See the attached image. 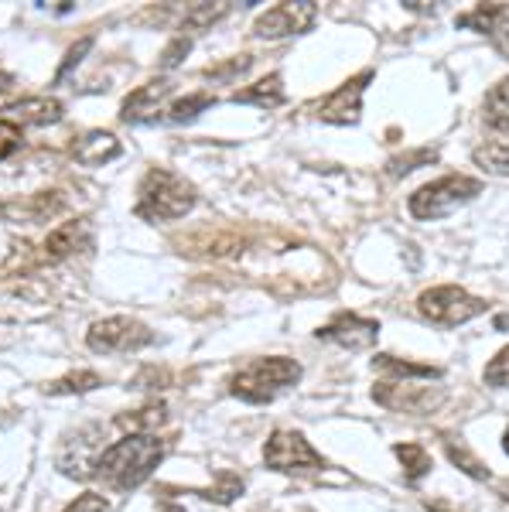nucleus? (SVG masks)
<instances>
[{"label": "nucleus", "mask_w": 509, "mask_h": 512, "mask_svg": "<svg viewBox=\"0 0 509 512\" xmlns=\"http://www.w3.org/2000/svg\"><path fill=\"white\" fill-rule=\"evenodd\" d=\"M164 454H168V444L158 441L154 434H127L123 441L110 444L100 454L96 478H100L106 489L130 492L147 482V475L161 465Z\"/></svg>", "instance_id": "1"}, {"label": "nucleus", "mask_w": 509, "mask_h": 512, "mask_svg": "<svg viewBox=\"0 0 509 512\" xmlns=\"http://www.w3.org/2000/svg\"><path fill=\"white\" fill-rule=\"evenodd\" d=\"M195 209V188L168 168H151L137 192V216L147 222H171Z\"/></svg>", "instance_id": "2"}, {"label": "nucleus", "mask_w": 509, "mask_h": 512, "mask_svg": "<svg viewBox=\"0 0 509 512\" xmlns=\"http://www.w3.org/2000/svg\"><path fill=\"white\" fill-rule=\"evenodd\" d=\"M301 379V366L287 355H267V359H257L250 366H243L240 373L229 379V393L236 400L246 403H270L277 400L284 390H291L294 383Z\"/></svg>", "instance_id": "3"}, {"label": "nucleus", "mask_w": 509, "mask_h": 512, "mask_svg": "<svg viewBox=\"0 0 509 512\" xmlns=\"http://www.w3.org/2000/svg\"><path fill=\"white\" fill-rule=\"evenodd\" d=\"M482 192V181L469 178V175H445L431 185H421L414 195H410V216L421 222H434L445 219L455 209H462L465 202H472L475 195Z\"/></svg>", "instance_id": "4"}, {"label": "nucleus", "mask_w": 509, "mask_h": 512, "mask_svg": "<svg viewBox=\"0 0 509 512\" xmlns=\"http://www.w3.org/2000/svg\"><path fill=\"white\" fill-rule=\"evenodd\" d=\"M489 304L472 297L469 291L455 284H438L431 291H424L417 297V311L431 321V325H441V328H455V325H465V321L486 315Z\"/></svg>", "instance_id": "5"}, {"label": "nucleus", "mask_w": 509, "mask_h": 512, "mask_svg": "<svg viewBox=\"0 0 509 512\" xmlns=\"http://www.w3.org/2000/svg\"><path fill=\"white\" fill-rule=\"evenodd\" d=\"M264 461L270 472L281 475H315L325 468L322 454L311 448V441L298 431H274L264 448Z\"/></svg>", "instance_id": "6"}, {"label": "nucleus", "mask_w": 509, "mask_h": 512, "mask_svg": "<svg viewBox=\"0 0 509 512\" xmlns=\"http://www.w3.org/2000/svg\"><path fill=\"white\" fill-rule=\"evenodd\" d=\"M151 342H154V332L137 318H103V321H96L86 335V345L100 355L137 352Z\"/></svg>", "instance_id": "7"}, {"label": "nucleus", "mask_w": 509, "mask_h": 512, "mask_svg": "<svg viewBox=\"0 0 509 512\" xmlns=\"http://www.w3.org/2000/svg\"><path fill=\"white\" fill-rule=\"evenodd\" d=\"M318 18V7L308 4V0H294V4H277L270 11L260 14L253 21V35L257 38H291V35H305V31L315 24Z\"/></svg>", "instance_id": "8"}, {"label": "nucleus", "mask_w": 509, "mask_h": 512, "mask_svg": "<svg viewBox=\"0 0 509 512\" xmlns=\"http://www.w3.org/2000/svg\"><path fill=\"white\" fill-rule=\"evenodd\" d=\"M369 82H373V72H359V76H352L346 86L335 89L332 96H325L322 103H318V120L342 123V127L359 123V113H363V93H366Z\"/></svg>", "instance_id": "9"}, {"label": "nucleus", "mask_w": 509, "mask_h": 512, "mask_svg": "<svg viewBox=\"0 0 509 512\" xmlns=\"http://www.w3.org/2000/svg\"><path fill=\"white\" fill-rule=\"evenodd\" d=\"M376 335H380V321L352 315V311H342V315H335L328 325L318 328V338H322V342H339L342 349H349V352L369 349V345L376 342Z\"/></svg>", "instance_id": "10"}, {"label": "nucleus", "mask_w": 509, "mask_h": 512, "mask_svg": "<svg viewBox=\"0 0 509 512\" xmlns=\"http://www.w3.org/2000/svg\"><path fill=\"white\" fill-rule=\"evenodd\" d=\"M100 431H82L72 441H65V448L59 454V472L69 478H89L96 475V465H100Z\"/></svg>", "instance_id": "11"}, {"label": "nucleus", "mask_w": 509, "mask_h": 512, "mask_svg": "<svg viewBox=\"0 0 509 512\" xmlns=\"http://www.w3.org/2000/svg\"><path fill=\"white\" fill-rule=\"evenodd\" d=\"M65 113V106L59 99H48V96H28L18 99L4 110V120L14 123V127H48V123H59Z\"/></svg>", "instance_id": "12"}, {"label": "nucleus", "mask_w": 509, "mask_h": 512, "mask_svg": "<svg viewBox=\"0 0 509 512\" xmlns=\"http://www.w3.org/2000/svg\"><path fill=\"white\" fill-rule=\"evenodd\" d=\"M373 396L383 407L400 410V414H424V410H431L441 400V393H424L421 386H407V383H376Z\"/></svg>", "instance_id": "13"}, {"label": "nucleus", "mask_w": 509, "mask_h": 512, "mask_svg": "<svg viewBox=\"0 0 509 512\" xmlns=\"http://www.w3.org/2000/svg\"><path fill=\"white\" fill-rule=\"evenodd\" d=\"M120 140L110 134V130H89V134H82L72 140V158L79 164H86V168H100V164H110L120 158Z\"/></svg>", "instance_id": "14"}, {"label": "nucleus", "mask_w": 509, "mask_h": 512, "mask_svg": "<svg viewBox=\"0 0 509 512\" xmlns=\"http://www.w3.org/2000/svg\"><path fill=\"white\" fill-rule=\"evenodd\" d=\"M93 246V229H89L86 219H72V222H62L52 236L45 239V250L52 260H65V256H76L82 250Z\"/></svg>", "instance_id": "15"}, {"label": "nucleus", "mask_w": 509, "mask_h": 512, "mask_svg": "<svg viewBox=\"0 0 509 512\" xmlns=\"http://www.w3.org/2000/svg\"><path fill=\"white\" fill-rule=\"evenodd\" d=\"M168 96H171V79H154V82H147V86H137L134 93L123 99L120 117L127 123L144 120L147 110H154V106H158L161 99H168Z\"/></svg>", "instance_id": "16"}, {"label": "nucleus", "mask_w": 509, "mask_h": 512, "mask_svg": "<svg viewBox=\"0 0 509 512\" xmlns=\"http://www.w3.org/2000/svg\"><path fill=\"white\" fill-rule=\"evenodd\" d=\"M373 369L383 376H393V383H404V379H441L438 366H424V362H407L400 355H376Z\"/></svg>", "instance_id": "17"}, {"label": "nucleus", "mask_w": 509, "mask_h": 512, "mask_svg": "<svg viewBox=\"0 0 509 512\" xmlns=\"http://www.w3.org/2000/svg\"><path fill=\"white\" fill-rule=\"evenodd\" d=\"M113 424L130 434H151V431H158L161 424H168V407H164V403H144V407H137V410L117 414Z\"/></svg>", "instance_id": "18"}, {"label": "nucleus", "mask_w": 509, "mask_h": 512, "mask_svg": "<svg viewBox=\"0 0 509 512\" xmlns=\"http://www.w3.org/2000/svg\"><path fill=\"white\" fill-rule=\"evenodd\" d=\"M236 103H253V106H264V110H277L284 103V79L277 72H270L267 79H260L257 86L243 89V93L233 96Z\"/></svg>", "instance_id": "19"}, {"label": "nucleus", "mask_w": 509, "mask_h": 512, "mask_svg": "<svg viewBox=\"0 0 509 512\" xmlns=\"http://www.w3.org/2000/svg\"><path fill=\"white\" fill-rule=\"evenodd\" d=\"M445 454H448L451 465L462 468V472L469 475V478H475V482H489V478H492V472H489L486 465H482L479 458H475V454L469 451V444H465L462 437H455V434L445 437Z\"/></svg>", "instance_id": "20"}, {"label": "nucleus", "mask_w": 509, "mask_h": 512, "mask_svg": "<svg viewBox=\"0 0 509 512\" xmlns=\"http://www.w3.org/2000/svg\"><path fill=\"white\" fill-rule=\"evenodd\" d=\"M472 161L489 175H509V137L486 140L472 151Z\"/></svg>", "instance_id": "21"}, {"label": "nucleus", "mask_w": 509, "mask_h": 512, "mask_svg": "<svg viewBox=\"0 0 509 512\" xmlns=\"http://www.w3.org/2000/svg\"><path fill=\"white\" fill-rule=\"evenodd\" d=\"M482 113H486V123L492 130H509V79L496 82L489 89L486 103H482Z\"/></svg>", "instance_id": "22"}, {"label": "nucleus", "mask_w": 509, "mask_h": 512, "mask_svg": "<svg viewBox=\"0 0 509 512\" xmlns=\"http://www.w3.org/2000/svg\"><path fill=\"white\" fill-rule=\"evenodd\" d=\"M503 18H506V4H482V7H475V11L462 14L458 28H475L479 35H492V31L503 24Z\"/></svg>", "instance_id": "23"}, {"label": "nucleus", "mask_w": 509, "mask_h": 512, "mask_svg": "<svg viewBox=\"0 0 509 512\" xmlns=\"http://www.w3.org/2000/svg\"><path fill=\"white\" fill-rule=\"evenodd\" d=\"M393 454H397V461L404 465V475L410 482H421V478L431 472V454L424 451L421 444H397Z\"/></svg>", "instance_id": "24"}, {"label": "nucleus", "mask_w": 509, "mask_h": 512, "mask_svg": "<svg viewBox=\"0 0 509 512\" xmlns=\"http://www.w3.org/2000/svg\"><path fill=\"white\" fill-rule=\"evenodd\" d=\"M103 379L100 373H93V369H79V373H72V376H62V379H55V383H48L45 386V393H52V396H76V393H89V390H96Z\"/></svg>", "instance_id": "25"}, {"label": "nucleus", "mask_w": 509, "mask_h": 512, "mask_svg": "<svg viewBox=\"0 0 509 512\" xmlns=\"http://www.w3.org/2000/svg\"><path fill=\"white\" fill-rule=\"evenodd\" d=\"M212 103H216V96H212V93L182 96V99H175V103L168 106V120H171V123H188V120L199 117L202 110H209Z\"/></svg>", "instance_id": "26"}, {"label": "nucleus", "mask_w": 509, "mask_h": 512, "mask_svg": "<svg viewBox=\"0 0 509 512\" xmlns=\"http://www.w3.org/2000/svg\"><path fill=\"white\" fill-rule=\"evenodd\" d=\"M209 502H219V506H229L243 495V478L240 475H229V472H219L216 475V485L202 492Z\"/></svg>", "instance_id": "27"}, {"label": "nucleus", "mask_w": 509, "mask_h": 512, "mask_svg": "<svg viewBox=\"0 0 509 512\" xmlns=\"http://www.w3.org/2000/svg\"><path fill=\"white\" fill-rule=\"evenodd\" d=\"M226 14V4H202V7H192V11L185 14L182 28L185 31H205L209 24H216L219 18Z\"/></svg>", "instance_id": "28"}, {"label": "nucleus", "mask_w": 509, "mask_h": 512, "mask_svg": "<svg viewBox=\"0 0 509 512\" xmlns=\"http://www.w3.org/2000/svg\"><path fill=\"white\" fill-rule=\"evenodd\" d=\"M431 161H438V151H434V147H428V151L400 154V158H393V161H390V175H393V178H404V175H410L414 168H421V164H431Z\"/></svg>", "instance_id": "29"}, {"label": "nucleus", "mask_w": 509, "mask_h": 512, "mask_svg": "<svg viewBox=\"0 0 509 512\" xmlns=\"http://www.w3.org/2000/svg\"><path fill=\"white\" fill-rule=\"evenodd\" d=\"M486 383L499 386V390H509V345L503 352H496L486 366Z\"/></svg>", "instance_id": "30"}, {"label": "nucleus", "mask_w": 509, "mask_h": 512, "mask_svg": "<svg viewBox=\"0 0 509 512\" xmlns=\"http://www.w3.org/2000/svg\"><path fill=\"white\" fill-rule=\"evenodd\" d=\"M18 147H21V130L14 127V123L0 120V161L11 158V154L18 151Z\"/></svg>", "instance_id": "31"}, {"label": "nucleus", "mask_w": 509, "mask_h": 512, "mask_svg": "<svg viewBox=\"0 0 509 512\" xmlns=\"http://www.w3.org/2000/svg\"><path fill=\"white\" fill-rule=\"evenodd\" d=\"M89 48H93V38H79L76 45H72V52L65 55V62L59 65V72H55V79H65V76H69V72L76 69V65L82 62V55H86Z\"/></svg>", "instance_id": "32"}, {"label": "nucleus", "mask_w": 509, "mask_h": 512, "mask_svg": "<svg viewBox=\"0 0 509 512\" xmlns=\"http://www.w3.org/2000/svg\"><path fill=\"white\" fill-rule=\"evenodd\" d=\"M65 512H110V502L103 499V495H93V492H86V495H79L76 502H72Z\"/></svg>", "instance_id": "33"}, {"label": "nucleus", "mask_w": 509, "mask_h": 512, "mask_svg": "<svg viewBox=\"0 0 509 512\" xmlns=\"http://www.w3.org/2000/svg\"><path fill=\"white\" fill-rule=\"evenodd\" d=\"M188 48H192V35L178 38V45H171L168 52L161 55V65H164V69H171V65H178V62H182V55L188 52Z\"/></svg>", "instance_id": "34"}, {"label": "nucleus", "mask_w": 509, "mask_h": 512, "mask_svg": "<svg viewBox=\"0 0 509 512\" xmlns=\"http://www.w3.org/2000/svg\"><path fill=\"white\" fill-rule=\"evenodd\" d=\"M492 38H496L499 55H503V59H509V14L503 18V24H499V28L492 31Z\"/></svg>", "instance_id": "35"}, {"label": "nucleus", "mask_w": 509, "mask_h": 512, "mask_svg": "<svg viewBox=\"0 0 509 512\" xmlns=\"http://www.w3.org/2000/svg\"><path fill=\"white\" fill-rule=\"evenodd\" d=\"M428 509H431V512H455V509H451V506H445V502H431Z\"/></svg>", "instance_id": "36"}, {"label": "nucleus", "mask_w": 509, "mask_h": 512, "mask_svg": "<svg viewBox=\"0 0 509 512\" xmlns=\"http://www.w3.org/2000/svg\"><path fill=\"white\" fill-rule=\"evenodd\" d=\"M161 512H185V509H182V506H175V502H168V506H164Z\"/></svg>", "instance_id": "37"}, {"label": "nucleus", "mask_w": 509, "mask_h": 512, "mask_svg": "<svg viewBox=\"0 0 509 512\" xmlns=\"http://www.w3.org/2000/svg\"><path fill=\"white\" fill-rule=\"evenodd\" d=\"M503 451L509 454V427H506V434H503Z\"/></svg>", "instance_id": "38"}]
</instances>
